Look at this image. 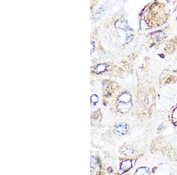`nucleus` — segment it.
I'll return each instance as SVG.
<instances>
[{
	"mask_svg": "<svg viewBox=\"0 0 177 175\" xmlns=\"http://www.w3.org/2000/svg\"><path fill=\"white\" fill-rule=\"evenodd\" d=\"M115 26L118 29H119L125 32L126 42H129L132 39L133 36H134V31L131 29V28L129 25V24L125 20H118L115 24Z\"/></svg>",
	"mask_w": 177,
	"mask_h": 175,
	"instance_id": "obj_1",
	"label": "nucleus"
},
{
	"mask_svg": "<svg viewBox=\"0 0 177 175\" xmlns=\"http://www.w3.org/2000/svg\"><path fill=\"white\" fill-rule=\"evenodd\" d=\"M129 127L126 124L119 123L114 127V133L117 135H124L127 133Z\"/></svg>",
	"mask_w": 177,
	"mask_h": 175,
	"instance_id": "obj_2",
	"label": "nucleus"
},
{
	"mask_svg": "<svg viewBox=\"0 0 177 175\" xmlns=\"http://www.w3.org/2000/svg\"><path fill=\"white\" fill-rule=\"evenodd\" d=\"M106 11V8L105 7L102 6L101 7H100L97 11L95 13V15H94V18L96 19H99L103 15H104V13H105Z\"/></svg>",
	"mask_w": 177,
	"mask_h": 175,
	"instance_id": "obj_3",
	"label": "nucleus"
},
{
	"mask_svg": "<svg viewBox=\"0 0 177 175\" xmlns=\"http://www.w3.org/2000/svg\"><path fill=\"white\" fill-rule=\"evenodd\" d=\"M128 151H130V149L129 148H127V149H126V150H125V151L123 152V154L125 153V154L126 155V152H128ZM132 153H133V152H132V151H131V152H129V155H130V154H132ZM129 153H127V155H129Z\"/></svg>",
	"mask_w": 177,
	"mask_h": 175,
	"instance_id": "obj_4",
	"label": "nucleus"
}]
</instances>
